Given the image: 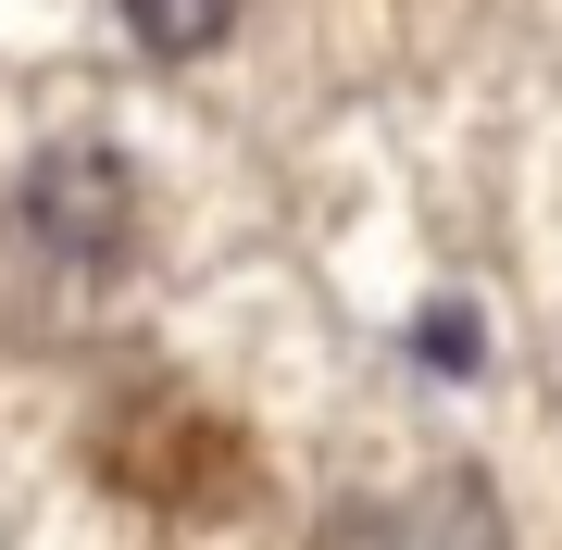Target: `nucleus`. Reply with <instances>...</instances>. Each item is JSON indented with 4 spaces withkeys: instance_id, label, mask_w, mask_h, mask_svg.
Returning a JSON list of instances; mask_svg holds the SVG:
<instances>
[{
    "instance_id": "obj_1",
    "label": "nucleus",
    "mask_w": 562,
    "mask_h": 550,
    "mask_svg": "<svg viewBox=\"0 0 562 550\" xmlns=\"http://www.w3.org/2000/svg\"><path fill=\"white\" fill-rule=\"evenodd\" d=\"M25 238L50 250V263H113L125 238H138V176L113 164V150L63 138L25 164Z\"/></svg>"
},
{
    "instance_id": "obj_2",
    "label": "nucleus",
    "mask_w": 562,
    "mask_h": 550,
    "mask_svg": "<svg viewBox=\"0 0 562 550\" xmlns=\"http://www.w3.org/2000/svg\"><path fill=\"white\" fill-rule=\"evenodd\" d=\"M125 25H138V50H162V63H201V50L238 38V0H125Z\"/></svg>"
},
{
    "instance_id": "obj_3",
    "label": "nucleus",
    "mask_w": 562,
    "mask_h": 550,
    "mask_svg": "<svg viewBox=\"0 0 562 550\" xmlns=\"http://www.w3.org/2000/svg\"><path fill=\"white\" fill-rule=\"evenodd\" d=\"M425 363H438V375H475V313H462V301H438V313H425Z\"/></svg>"
}]
</instances>
